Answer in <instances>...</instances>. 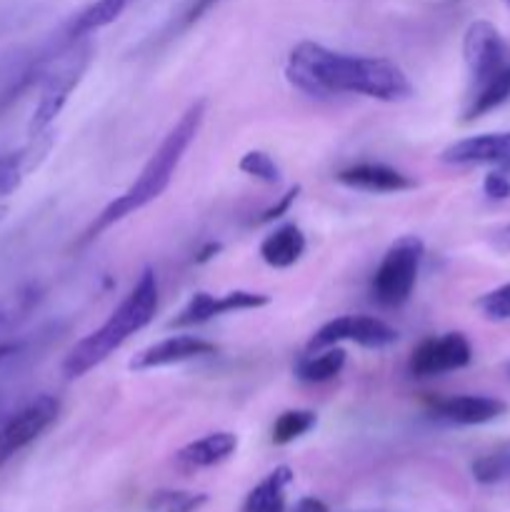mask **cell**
Wrapping results in <instances>:
<instances>
[{
	"mask_svg": "<svg viewBox=\"0 0 510 512\" xmlns=\"http://www.w3.org/2000/svg\"><path fill=\"white\" fill-rule=\"evenodd\" d=\"M155 310H158V278L153 268H145L128 298L110 313V318L98 330L85 335L80 343H75L73 350L65 355V378H83L88 370L108 360L130 335L140 333L155 318Z\"/></svg>",
	"mask_w": 510,
	"mask_h": 512,
	"instance_id": "obj_3",
	"label": "cell"
},
{
	"mask_svg": "<svg viewBox=\"0 0 510 512\" xmlns=\"http://www.w3.org/2000/svg\"><path fill=\"white\" fill-rule=\"evenodd\" d=\"M508 5H510V0H508Z\"/></svg>",
	"mask_w": 510,
	"mask_h": 512,
	"instance_id": "obj_34",
	"label": "cell"
},
{
	"mask_svg": "<svg viewBox=\"0 0 510 512\" xmlns=\"http://www.w3.org/2000/svg\"><path fill=\"white\" fill-rule=\"evenodd\" d=\"M285 78L313 98L338 93L365 95L385 103L413 98V83L393 60L338 53L313 40H303L290 50Z\"/></svg>",
	"mask_w": 510,
	"mask_h": 512,
	"instance_id": "obj_1",
	"label": "cell"
},
{
	"mask_svg": "<svg viewBox=\"0 0 510 512\" xmlns=\"http://www.w3.org/2000/svg\"><path fill=\"white\" fill-rule=\"evenodd\" d=\"M463 58L473 85H478L510 63V48L490 20H475L465 30Z\"/></svg>",
	"mask_w": 510,
	"mask_h": 512,
	"instance_id": "obj_8",
	"label": "cell"
},
{
	"mask_svg": "<svg viewBox=\"0 0 510 512\" xmlns=\"http://www.w3.org/2000/svg\"><path fill=\"white\" fill-rule=\"evenodd\" d=\"M205 108H208V103H205L203 98L188 105V110L180 115L178 123L170 128V133L165 135L163 143L158 145V150L150 155L145 168L140 170L138 180H135L123 195L110 200V203L95 215L90 228L85 230V243H88V240H95L98 235H103L105 230L113 228L115 223L125 220L128 215L138 213V210H143L145 205H150L155 198H160V195L165 193V188H168L170 180H173L175 170H178L180 160H183L185 150L193 145L195 135L200 133V125H203L205 120Z\"/></svg>",
	"mask_w": 510,
	"mask_h": 512,
	"instance_id": "obj_2",
	"label": "cell"
},
{
	"mask_svg": "<svg viewBox=\"0 0 510 512\" xmlns=\"http://www.w3.org/2000/svg\"><path fill=\"white\" fill-rule=\"evenodd\" d=\"M483 193L490 200H508L510 198V168H495L485 175Z\"/></svg>",
	"mask_w": 510,
	"mask_h": 512,
	"instance_id": "obj_27",
	"label": "cell"
},
{
	"mask_svg": "<svg viewBox=\"0 0 510 512\" xmlns=\"http://www.w3.org/2000/svg\"><path fill=\"white\" fill-rule=\"evenodd\" d=\"M218 3L220 0H190V3L185 5L183 15H180V28H190V25H195L205 13H208V10H213Z\"/></svg>",
	"mask_w": 510,
	"mask_h": 512,
	"instance_id": "obj_29",
	"label": "cell"
},
{
	"mask_svg": "<svg viewBox=\"0 0 510 512\" xmlns=\"http://www.w3.org/2000/svg\"><path fill=\"white\" fill-rule=\"evenodd\" d=\"M215 345L208 343L203 338H195V335H173V338H165L160 343L150 345V348L140 350L133 360L128 363L130 370L135 373H143V370H155L165 368V365H178L185 360L203 358V355H213Z\"/></svg>",
	"mask_w": 510,
	"mask_h": 512,
	"instance_id": "obj_11",
	"label": "cell"
},
{
	"mask_svg": "<svg viewBox=\"0 0 510 512\" xmlns=\"http://www.w3.org/2000/svg\"><path fill=\"white\" fill-rule=\"evenodd\" d=\"M343 340L358 343L368 350H383L398 343V330L385 323V320L373 318V315H340V318L325 323L310 338L308 353L333 348V345L343 343Z\"/></svg>",
	"mask_w": 510,
	"mask_h": 512,
	"instance_id": "obj_6",
	"label": "cell"
},
{
	"mask_svg": "<svg viewBox=\"0 0 510 512\" xmlns=\"http://www.w3.org/2000/svg\"><path fill=\"white\" fill-rule=\"evenodd\" d=\"M208 503L205 493H190V490H160L150 500L153 512H195Z\"/></svg>",
	"mask_w": 510,
	"mask_h": 512,
	"instance_id": "obj_23",
	"label": "cell"
},
{
	"mask_svg": "<svg viewBox=\"0 0 510 512\" xmlns=\"http://www.w3.org/2000/svg\"><path fill=\"white\" fill-rule=\"evenodd\" d=\"M298 195H300V185H293V188H290L288 193H285L283 198L278 200V203H273V205H270V208H265L263 213H260V218L255 220V223L265 225V223H273V220L283 218V215L290 210V205H293L295 200H298Z\"/></svg>",
	"mask_w": 510,
	"mask_h": 512,
	"instance_id": "obj_28",
	"label": "cell"
},
{
	"mask_svg": "<svg viewBox=\"0 0 510 512\" xmlns=\"http://www.w3.org/2000/svg\"><path fill=\"white\" fill-rule=\"evenodd\" d=\"M440 160L448 165H495L510 168V130L508 133H483L463 138L448 145L440 153Z\"/></svg>",
	"mask_w": 510,
	"mask_h": 512,
	"instance_id": "obj_10",
	"label": "cell"
},
{
	"mask_svg": "<svg viewBox=\"0 0 510 512\" xmlns=\"http://www.w3.org/2000/svg\"><path fill=\"white\" fill-rule=\"evenodd\" d=\"M305 253V235L298 225H283V228L273 230L268 238L260 243V258L270 265V268H293Z\"/></svg>",
	"mask_w": 510,
	"mask_h": 512,
	"instance_id": "obj_15",
	"label": "cell"
},
{
	"mask_svg": "<svg viewBox=\"0 0 510 512\" xmlns=\"http://www.w3.org/2000/svg\"><path fill=\"white\" fill-rule=\"evenodd\" d=\"M425 245L415 235H403L388 248L373 275V298L385 308L408 303L418 283Z\"/></svg>",
	"mask_w": 510,
	"mask_h": 512,
	"instance_id": "obj_5",
	"label": "cell"
},
{
	"mask_svg": "<svg viewBox=\"0 0 510 512\" xmlns=\"http://www.w3.org/2000/svg\"><path fill=\"white\" fill-rule=\"evenodd\" d=\"M133 3H138V0H95V3H90L88 8L80 10V13L65 25L63 30L65 38L68 40L88 38L90 33H95V30L115 23V20H118Z\"/></svg>",
	"mask_w": 510,
	"mask_h": 512,
	"instance_id": "obj_16",
	"label": "cell"
},
{
	"mask_svg": "<svg viewBox=\"0 0 510 512\" xmlns=\"http://www.w3.org/2000/svg\"><path fill=\"white\" fill-rule=\"evenodd\" d=\"M293 483V470L288 465L275 468L268 478L250 490L243 512H285V488Z\"/></svg>",
	"mask_w": 510,
	"mask_h": 512,
	"instance_id": "obj_18",
	"label": "cell"
},
{
	"mask_svg": "<svg viewBox=\"0 0 510 512\" xmlns=\"http://www.w3.org/2000/svg\"><path fill=\"white\" fill-rule=\"evenodd\" d=\"M238 168H240V173L250 175V178L260 180V183H268V185L280 183V178H283V170H280V165L275 163L273 155L265 153V150H248V153L240 158Z\"/></svg>",
	"mask_w": 510,
	"mask_h": 512,
	"instance_id": "obj_24",
	"label": "cell"
},
{
	"mask_svg": "<svg viewBox=\"0 0 510 512\" xmlns=\"http://www.w3.org/2000/svg\"><path fill=\"white\" fill-rule=\"evenodd\" d=\"M473 478L480 485H500L510 480V450L480 455L473 460Z\"/></svg>",
	"mask_w": 510,
	"mask_h": 512,
	"instance_id": "obj_22",
	"label": "cell"
},
{
	"mask_svg": "<svg viewBox=\"0 0 510 512\" xmlns=\"http://www.w3.org/2000/svg\"><path fill=\"white\" fill-rule=\"evenodd\" d=\"M438 418L455 425H485L505 415L508 405L490 395H450L430 403Z\"/></svg>",
	"mask_w": 510,
	"mask_h": 512,
	"instance_id": "obj_12",
	"label": "cell"
},
{
	"mask_svg": "<svg viewBox=\"0 0 510 512\" xmlns=\"http://www.w3.org/2000/svg\"><path fill=\"white\" fill-rule=\"evenodd\" d=\"M28 163H25V150H13V153L0 155V198H8L28 175Z\"/></svg>",
	"mask_w": 510,
	"mask_h": 512,
	"instance_id": "obj_25",
	"label": "cell"
},
{
	"mask_svg": "<svg viewBox=\"0 0 510 512\" xmlns=\"http://www.w3.org/2000/svg\"><path fill=\"white\" fill-rule=\"evenodd\" d=\"M38 303L40 290L35 285H23L15 293L0 298V330H10L18 323H23Z\"/></svg>",
	"mask_w": 510,
	"mask_h": 512,
	"instance_id": "obj_20",
	"label": "cell"
},
{
	"mask_svg": "<svg viewBox=\"0 0 510 512\" xmlns=\"http://www.w3.org/2000/svg\"><path fill=\"white\" fill-rule=\"evenodd\" d=\"M220 250H223V245H220V243H208L203 250H198V255H195V263H198V265L208 263V260H213L215 255L220 253Z\"/></svg>",
	"mask_w": 510,
	"mask_h": 512,
	"instance_id": "obj_31",
	"label": "cell"
},
{
	"mask_svg": "<svg viewBox=\"0 0 510 512\" xmlns=\"http://www.w3.org/2000/svg\"><path fill=\"white\" fill-rule=\"evenodd\" d=\"M60 413V403L53 395H40L33 403L25 405L20 413H15L8 423L0 428V468L8 463L13 455L28 448L33 440H38L50 425L55 423Z\"/></svg>",
	"mask_w": 510,
	"mask_h": 512,
	"instance_id": "obj_7",
	"label": "cell"
},
{
	"mask_svg": "<svg viewBox=\"0 0 510 512\" xmlns=\"http://www.w3.org/2000/svg\"><path fill=\"white\" fill-rule=\"evenodd\" d=\"M345 365V350L333 345V348L315 350L305 355L303 360L295 368V375H298L303 383H325V380H333L335 375L343 370Z\"/></svg>",
	"mask_w": 510,
	"mask_h": 512,
	"instance_id": "obj_19",
	"label": "cell"
},
{
	"mask_svg": "<svg viewBox=\"0 0 510 512\" xmlns=\"http://www.w3.org/2000/svg\"><path fill=\"white\" fill-rule=\"evenodd\" d=\"M20 348H23L20 343H0V363L8 358H13V355H18Z\"/></svg>",
	"mask_w": 510,
	"mask_h": 512,
	"instance_id": "obj_32",
	"label": "cell"
},
{
	"mask_svg": "<svg viewBox=\"0 0 510 512\" xmlns=\"http://www.w3.org/2000/svg\"><path fill=\"white\" fill-rule=\"evenodd\" d=\"M510 100V63L505 68H500L498 73H493L490 78H485L483 83L473 85V93H470V103L465 108V120H478L483 118L490 110L500 108L503 103Z\"/></svg>",
	"mask_w": 510,
	"mask_h": 512,
	"instance_id": "obj_17",
	"label": "cell"
},
{
	"mask_svg": "<svg viewBox=\"0 0 510 512\" xmlns=\"http://www.w3.org/2000/svg\"><path fill=\"white\" fill-rule=\"evenodd\" d=\"M93 55L95 45L88 38L68 40L63 35L58 40V45L53 48L48 65L43 70V78H40V98L28 123L30 138L50 130L55 118L63 113L65 103H68L73 90L80 85L85 70L90 68Z\"/></svg>",
	"mask_w": 510,
	"mask_h": 512,
	"instance_id": "obj_4",
	"label": "cell"
},
{
	"mask_svg": "<svg viewBox=\"0 0 510 512\" xmlns=\"http://www.w3.org/2000/svg\"><path fill=\"white\" fill-rule=\"evenodd\" d=\"M238 450V438L233 433H210L205 438L193 440L185 445L178 453V463L183 468L200 470V468H213V465L225 463L230 455Z\"/></svg>",
	"mask_w": 510,
	"mask_h": 512,
	"instance_id": "obj_14",
	"label": "cell"
},
{
	"mask_svg": "<svg viewBox=\"0 0 510 512\" xmlns=\"http://www.w3.org/2000/svg\"><path fill=\"white\" fill-rule=\"evenodd\" d=\"M473 360V348L463 333H445L440 338H428L410 355V373L415 378H435L468 368Z\"/></svg>",
	"mask_w": 510,
	"mask_h": 512,
	"instance_id": "obj_9",
	"label": "cell"
},
{
	"mask_svg": "<svg viewBox=\"0 0 510 512\" xmlns=\"http://www.w3.org/2000/svg\"><path fill=\"white\" fill-rule=\"evenodd\" d=\"M295 512H330V510H328V505L323 503V500L303 498L298 503V508H295Z\"/></svg>",
	"mask_w": 510,
	"mask_h": 512,
	"instance_id": "obj_30",
	"label": "cell"
},
{
	"mask_svg": "<svg viewBox=\"0 0 510 512\" xmlns=\"http://www.w3.org/2000/svg\"><path fill=\"white\" fill-rule=\"evenodd\" d=\"M500 243H503L505 248H510V225H505V230L500 233Z\"/></svg>",
	"mask_w": 510,
	"mask_h": 512,
	"instance_id": "obj_33",
	"label": "cell"
},
{
	"mask_svg": "<svg viewBox=\"0 0 510 512\" xmlns=\"http://www.w3.org/2000/svg\"><path fill=\"white\" fill-rule=\"evenodd\" d=\"M475 308L480 310V315H483L485 320H495V323L510 320V283L480 295V298L475 300Z\"/></svg>",
	"mask_w": 510,
	"mask_h": 512,
	"instance_id": "obj_26",
	"label": "cell"
},
{
	"mask_svg": "<svg viewBox=\"0 0 510 512\" xmlns=\"http://www.w3.org/2000/svg\"><path fill=\"white\" fill-rule=\"evenodd\" d=\"M335 178H338V183L355 190H365V193H403V190L415 188V180L383 163L350 165V168L340 170Z\"/></svg>",
	"mask_w": 510,
	"mask_h": 512,
	"instance_id": "obj_13",
	"label": "cell"
},
{
	"mask_svg": "<svg viewBox=\"0 0 510 512\" xmlns=\"http://www.w3.org/2000/svg\"><path fill=\"white\" fill-rule=\"evenodd\" d=\"M318 418L313 410H285L273 425V443L275 445H288L293 440L303 438L305 433L315 428Z\"/></svg>",
	"mask_w": 510,
	"mask_h": 512,
	"instance_id": "obj_21",
	"label": "cell"
}]
</instances>
